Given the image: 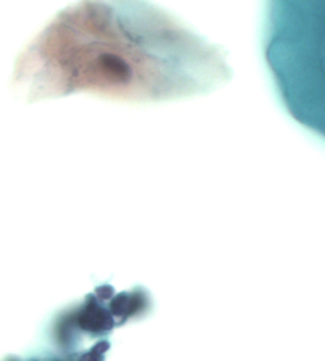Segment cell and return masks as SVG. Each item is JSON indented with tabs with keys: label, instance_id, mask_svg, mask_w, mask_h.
<instances>
[{
	"label": "cell",
	"instance_id": "1",
	"mask_svg": "<svg viewBox=\"0 0 325 361\" xmlns=\"http://www.w3.org/2000/svg\"><path fill=\"white\" fill-rule=\"evenodd\" d=\"M223 51L140 0H83L24 49L16 93L84 92L127 102L210 93L231 78Z\"/></svg>",
	"mask_w": 325,
	"mask_h": 361
},
{
	"label": "cell",
	"instance_id": "2",
	"mask_svg": "<svg viewBox=\"0 0 325 361\" xmlns=\"http://www.w3.org/2000/svg\"><path fill=\"white\" fill-rule=\"evenodd\" d=\"M262 47L284 111L325 143V0H265Z\"/></svg>",
	"mask_w": 325,
	"mask_h": 361
}]
</instances>
